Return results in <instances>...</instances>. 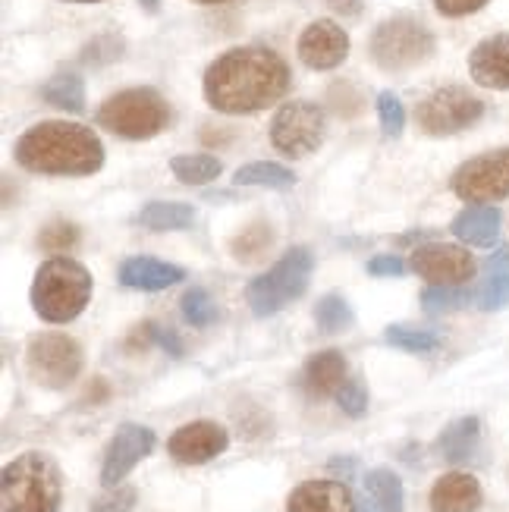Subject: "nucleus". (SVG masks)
<instances>
[{
    "label": "nucleus",
    "instance_id": "9d476101",
    "mask_svg": "<svg viewBox=\"0 0 509 512\" xmlns=\"http://www.w3.org/2000/svg\"><path fill=\"white\" fill-rule=\"evenodd\" d=\"M324 110L312 101H290L277 110L271 123V142L286 158H305L324 142Z\"/></svg>",
    "mask_w": 509,
    "mask_h": 512
},
{
    "label": "nucleus",
    "instance_id": "6ab92c4d",
    "mask_svg": "<svg viewBox=\"0 0 509 512\" xmlns=\"http://www.w3.org/2000/svg\"><path fill=\"white\" fill-rule=\"evenodd\" d=\"M481 506V484L469 472H450L431 487V512H475Z\"/></svg>",
    "mask_w": 509,
    "mask_h": 512
},
{
    "label": "nucleus",
    "instance_id": "7c9ffc66",
    "mask_svg": "<svg viewBox=\"0 0 509 512\" xmlns=\"http://www.w3.org/2000/svg\"><path fill=\"white\" fill-rule=\"evenodd\" d=\"M475 296L469 289H459V286H428L422 293V305L428 315H444V311H456L462 305H469Z\"/></svg>",
    "mask_w": 509,
    "mask_h": 512
},
{
    "label": "nucleus",
    "instance_id": "c03bdc74",
    "mask_svg": "<svg viewBox=\"0 0 509 512\" xmlns=\"http://www.w3.org/2000/svg\"><path fill=\"white\" fill-rule=\"evenodd\" d=\"M76 4H98V0H76Z\"/></svg>",
    "mask_w": 509,
    "mask_h": 512
},
{
    "label": "nucleus",
    "instance_id": "aec40b11",
    "mask_svg": "<svg viewBox=\"0 0 509 512\" xmlns=\"http://www.w3.org/2000/svg\"><path fill=\"white\" fill-rule=\"evenodd\" d=\"M302 384H305L308 396H315V399L337 396L340 387L346 384V359H343V352L324 349V352L312 355V359L305 362Z\"/></svg>",
    "mask_w": 509,
    "mask_h": 512
},
{
    "label": "nucleus",
    "instance_id": "ddd939ff",
    "mask_svg": "<svg viewBox=\"0 0 509 512\" xmlns=\"http://www.w3.org/2000/svg\"><path fill=\"white\" fill-rule=\"evenodd\" d=\"M154 443H158V437H154L151 428H145V425H120L114 440H110L107 453H104L101 484L104 487H117L154 450Z\"/></svg>",
    "mask_w": 509,
    "mask_h": 512
},
{
    "label": "nucleus",
    "instance_id": "4be33fe9",
    "mask_svg": "<svg viewBox=\"0 0 509 512\" xmlns=\"http://www.w3.org/2000/svg\"><path fill=\"white\" fill-rule=\"evenodd\" d=\"M475 302L481 311H500L509 305V252L500 249L484 264V277L475 289Z\"/></svg>",
    "mask_w": 509,
    "mask_h": 512
},
{
    "label": "nucleus",
    "instance_id": "20e7f679",
    "mask_svg": "<svg viewBox=\"0 0 509 512\" xmlns=\"http://www.w3.org/2000/svg\"><path fill=\"white\" fill-rule=\"evenodd\" d=\"M60 469L48 453H22L4 465L0 500L4 512H57L60 506Z\"/></svg>",
    "mask_w": 509,
    "mask_h": 512
},
{
    "label": "nucleus",
    "instance_id": "ea45409f",
    "mask_svg": "<svg viewBox=\"0 0 509 512\" xmlns=\"http://www.w3.org/2000/svg\"><path fill=\"white\" fill-rule=\"evenodd\" d=\"M151 330H154V340H158L164 349H170V355H183V346H180V340H176V333L158 330V327H151Z\"/></svg>",
    "mask_w": 509,
    "mask_h": 512
},
{
    "label": "nucleus",
    "instance_id": "58836bf2",
    "mask_svg": "<svg viewBox=\"0 0 509 512\" xmlns=\"http://www.w3.org/2000/svg\"><path fill=\"white\" fill-rule=\"evenodd\" d=\"M488 0H434V7L444 13V16H469V13H475V10H481Z\"/></svg>",
    "mask_w": 509,
    "mask_h": 512
},
{
    "label": "nucleus",
    "instance_id": "2eb2a0df",
    "mask_svg": "<svg viewBox=\"0 0 509 512\" xmlns=\"http://www.w3.org/2000/svg\"><path fill=\"white\" fill-rule=\"evenodd\" d=\"M349 54V35L334 19H318L299 35V60L308 70H334Z\"/></svg>",
    "mask_w": 509,
    "mask_h": 512
},
{
    "label": "nucleus",
    "instance_id": "1a4fd4ad",
    "mask_svg": "<svg viewBox=\"0 0 509 512\" xmlns=\"http://www.w3.org/2000/svg\"><path fill=\"white\" fill-rule=\"evenodd\" d=\"M481 114H484L481 98H475L469 88H462V85H447V88H437L434 95H428L418 104V126H422L428 136H456V132L475 126Z\"/></svg>",
    "mask_w": 509,
    "mask_h": 512
},
{
    "label": "nucleus",
    "instance_id": "b1692460",
    "mask_svg": "<svg viewBox=\"0 0 509 512\" xmlns=\"http://www.w3.org/2000/svg\"><path fill=\"white\" fill-rule=\"evenodd\" d=\"M365 491L371 497V503L378 506V512H403L406 503V491L403 481L390 469H371L365 475Z\"/></svg>",
    "mask_w": 509,
    "mask_h": 512
},
{
    "label": "nucleus",
    "instance_id": "4468645a",
    "mask_svg": "<svg viewBox=\"0 0 509 512\" xmlns=\"http://www.w3.org/2000/svg\"><path fill=\"white\" fill-rule=\"evenodd\" d=\"M227 447H230V434H227V428H220L217 421H192V425L176 428L167 440L170 456L186 465L211 462Z\"/></svg>",
    "mask_w": 509,
    "mask_h": 512
},
{
    "label": "nucleus",
    "instance_id": "39448f33",
    "mask_svg": "<svg viewBox=\"0 0 509 512\" xmlns=\"http://www.w3.org/2000/svg\"><path fill=\"white\" fill-rule=\"evenodd\" d=\"M312 267H315L312 252H308V249H290L271 267V271H264L261 277H255L246 286L249 308L255 311L258 318L277 315L280 308L296 302L308 289V280H312Z\"/></svg>",
    "mask_w": 509,
    "mask_h": 512
},
{
    "label": "nucleus",
    "instance_id": "a878e982",
    "mask_svg": "<svg viewBox=\"0 0 509 512\" xmlns=\"http://www.w3.org/2000/svg\"><path fill=\"white\" fill-rule=\"evenodd\" d=\"M236 186H268V189H290L296 186V173L283 164H274V161H255V164H246L239 167L236 176H233Z\"/></svg>",
    "mask_w": 509,
    "mask_h": 512
},
{
    "label": "nucleus",
    "instance_id": "79ce46f5",
    "mask_svg": "<svg viewBox=\"0 0 509 512\" xmlns=\"http://www.w3.org/2000/svg\"><path fill=\"white\" fill-rule=\"evenodd\" d=\"M359 512H378V506H374V503H368V500H365V503H359Z\"/></svg>",
    "mask_w": 509,
    "mask_h": 512
},
{
    "label": "nucleus",
    "instance_id": "bb28decb",
    "mask_svg": "<svg viewBox=\"0 0 509 512\" xmlns=\"http://www.w3.org/2000/svg\"><path fill=\"white\" fill-rule=\"evenodd\" d=\"M41 98L60 107L70 110V114H82L85 110V85L76 73H57L48 85L41 88Z\"/></svg>",
    "mask_w": 509,
    "mask_h": 512
},
{
    "label": "nucleus",
    "instance_id": "c85d7f7f",
    "mask_svg": "<svg viewBox=\"0 0 509 512\" xmlns=\"http://www.w3.org/2000/svg\"><path fill=\"white\" fill-rule=\"evenodd\" d=\"M384 340L396 349H406V352H434L440 346V337L434 330L409 327V324H390L384 330Z\"/></svg>",
    "mask_w": 509,
    "mask_h": 512
},
{
    "label": "nucleus",
    "instance_id": "72a5a7b5",
    "mask_svg": "<svg viewBox=\"0 0 509 512\" xmlns=\"http://www.w3.org/2000/svg\"><path fill=\"white\" fill-rule=\"evenodd\" d=\"M378 117H381V132L387 139H400L406 129V110L403 101L393 92H381L378 95Z\"/></svg>",
    "mask_w": 509,
    "mask_h": 512
},
{
    "label": "nucleus",
    "instance_id": "f704fd0d",
    "mask_svg": "<svg viewBox=\"0 0 509 512\" xmlns=\"http://www.w3.org/2000/svg\"><path fill=\"white\" fill-rule=\"evenodd\" d=\"M79 242V230L73 224H66V220H54L51 227H44L38 233V246L41 249H73Z\"/></svg>",
    "mask_w": 509,
    "mask_h": 512
},
{
    "label": "nucleus",
    "instance_id": "37998d69",
    "mask_svg": "<svg viewBox=\"0 0 509 512\" xmlns=\"http://www.w3.org/2000/svg\"><path fill=\"white\" fill-rule=\"evenodd\" d=\"M195 4H227V0H195Z\"/></svg>",
    "mask_w": 509,
    "mask_h": 512
},
{
    "label": "nucleus",
    "instance_id": "a211bd4d",
    "mask_svg": "<svg viewBox=\"0 0 509 512\" xmlns=\"http://www.w3.org/2000/svg\"><path fill=\"white\" fill-rule=\"evenodd\" d=\"M183 280H186L183 267L158 261V258H148V255L126 258L120 264V283L129 286V289H145V293H158V289L176 286V283H183Z\"/></svg>",
    "mask_w": 509,
    "mask_h": 512
},
{
    "label": "nucleus",
    "instance_id": "6e6552de",
    "mask_svg": "<svg viewBox=\"0 0 509 512\" xmlns=\"http://www.w3.org/2000/svg\"><path fill=\"white\" fill-rule=\"evenodd\" d=\"M32 381L48 390H66L82 371V346L66 333H38L26 349Z\"/></svg>",
    "mask_w": 509,
    "mask_h": 512
},
{
    "label": "nucleus",
    "instance_id": "dca6fc26",
    "mask_svg": "<svg viewBox=\"0 0 509 512\" xmlns=\"http://www.w3.org/2000/svg\"><path fill=\"white\" fill-rule=\"evenodd\" d=\"M286 512H359V503L340 481H302L286 500Z\"/></svg>",
    "mask_w": 509,
    "mask_h": 512
},
{
    "label": "nucleus",
    "instance_id": "cd10ccee",
    "mask_svg": "<svg viewBox=\"0 0 509 512\" xmlns=\"http://www.w3.org/2000/svg\"><path fill=\"white\" fill-rule=\"evenodd\" d=\"M170 170L176 180L186 186H205V183L217 180L224 167H220V161L211 158V154H180V158L170 161Z\"/></svg>",
    "mask_w": 509,
    "mask_h": 512
},
{
    "label": "nucleus",
    "instance_id": "412c9836",
    "mask_svg": "<svg viewBox=\"0 0 509 512\" xmlns=\"http://www.w3.org/2000/svg\"><path fill=\"white\" fill-rule=\"evenodd\" d=\"M453 236L469 246L488 249L500 236V211L491 205H472L453 220Z\"/></svg>",
    "mask_w": 509,
    "mask_h": 512
},
{
    "label": "nucleus",
    "instance_id": "0eeeda50",
    "mask_svg": "<svg viewBox=\"0 0 509 512\" xmlns=\"http://www.w3.org/2000/svg\"><path fill=\"white\" fill-rule=\"evenodd\" d=\"M434 54V35L415 16H393L371 35V57L381 70H409Z\"/></svg>",
    "mask_w": 509,
    "mask_h": 512
},
{
    "label": "nucleus",
    "instance_id": "f257e3e1",
    "mask_svg": "<svg viewBox=\"0 0 509 512\" xmlns=\"http://www.w3.org/2000/svg\"><path fill=\"white\" fill-rule=\"evenodd\" d=\"M290 88V66L271 48H233L205 73V101L220 114H255L277 104Z\"/></svg>",
    "mask_w": 509,
    "mask_h": 512
},
{
    "label": "nucleus",
    "instance_id": "7ed1b4c3",
    "mask_svg": "<svg viewBox=\"0 0 509 512\" xmlns=\"http://www.w3.org/2000/svg\"><path fill=\"white\" fill-rule=\"evenodd\" d=\"M92 274L73 258H51L38 267L32 280V308L48 324L76 321L92 302Z\"/></svg>",
    "mask_w": 509,
    "mask_h": 512
},
{
    "label": "nucleus",
    "instance_id": "473e14b6",
    "mask_svg": "<svg viewBox=\"0 0 509 512\" xmlns=\"http://www.w3.org/2000/svg\"><path fill=\"white\" fill-rule=\"evenodd\" d=\"M180 308H183V318L192 327H208L217 321V305L211 302V296L205 293V289H189L180 302Z\"/></svg>",
    "mask_w": 509,
    "mask_h": 512
},
{
    "label": "nucleus",
    "instance_id": "423d86ee",
    "mask_svg": "<svg viewBox=\"0 0 509 512\" xmlns=\"http://www.w3.org/2000/svg\"><path fill=\"white\" fill-rule=\"evenodd\" d=\"M98 123L123 139H151L170 123V107L154 88H126L101 104Z\"/></svg>",
    "mask_w": 509,
    "mask_h": 512
},
{
    "label": "nucleus",
    "instance_id": "393cba45",
    "mask_svg": "<svg viewBox=\"0 0 509 512\" xmlns=\"http://www.w3.org/2000/svg\"><path fill=\"white\" fill-rule=\"evenodd\" d=\"M139 220H142V227L158 230V233L189 230L195 224V208L183 205V202H151V205L142 208Z\"/></svg>",
    "mask_w": 509,
    "mask_h": 512
},
{
    "label": "nucleus",
    "instance_id": "4c0bfd02",
    "mask_svg": "<svg viewBox=\"0 0 509 512\" xmlns=\"http://www.w3.org/2000/svg\"><path fill=\"white\" fill-rule=\"evenodd\" d=\"M368 274L371 277H403L406 264H403V258H396V255H374L368 261Z\"/></svg>",
    "mask_w": 509,
    "mask_h": 512
},
{
    "label": "nucleus",
    "instance_id": "9b49d317",
    "mask_svg": "<svg viewBox=\"0 0 509 512\" xmlns=\"http://www.w3.org/2000/svg\"><path fill=\"white\" fill-rule=\"evenodd\" d=\"M450 186L462 202L472 205L500 202V198L509 195V148H497L466 161L453 173Z\"/></svg>",
    "mask_w": 509,
    "mask_h": 512
},
{
    "label": "nucleus",
    "instance_id": "f8f14e48",
    "mask_svg": "<svg viewBox=\"0 0 509 512\" xmlns=\"http://www.w3.org/2000/svg\"><path fill=\"white\" fill-rule=\"evenodd\" d=\"M412 271L425 277L431 286H462L475 277V258L462 246H444V242H431L412 255Z\"/></svg>",
    "mask_w": 509,
    "mask_h": 512
},
{
    "label": "nucleus",
    "instance_id": "2f4dec72",
    "mask_svg": "<svg viewBox=\"0 0 509 512\" xmlns=\"http://www.w3.org/2000/svg\"><path fill=\"white\" fill-rule=\"evenodd\" d=\"M271 249V227L268 224H252L233 239V255L239 261H255L261 252Z\"/></svg>",
    "mask_w": 509,
    "mask_h": 512
},
{
    "label": "nucleus",
    "instance_id": "e433bc0d",
    "mask_svg": "<svg viewBox=\"0 0 509 512\" xmlns=\"http://www.w3.org/2000/svg\"><path fill=\"white\" fill-rule=\"evenodd\" d=\"M136 506V487H120L92 500V512H129Z\"/></svg>",
    "mask_w": 509,
    "mask_h": 512
},
{
    "label": "nucleus",
    "instance_id": "c9c22d12",
    "mask_svg": "<svg viewBox=\"0 0 509 512\" xmlns=\"http://www.w3.org/2000/svg\"><path fill=\"white\" fill-rule=\"evenodd\" d=\"M337 403H340V409H343L346 415L359 418V415H365V409H368V390L362 387V381H346V384L340 387V393H337Z\"/></svg>",
    "mask_w": 509,
    "mask_h": 512
},
{
    "label": "nucleus",
    "instance_id": "c756f323",
    "mask_svg": "<svg viewBox=\"0 0 509 512\" xmlns=\"http://www.w3.org/2000/svg\"><path fill=\"white\" fill-rule=\"evenodd\" d=\"M315 321L324 333H340L352 327V308L343 296L327 293L318 305H315Z\"/></svg>",
    "mask_w": 509,
    "mask_h": 512
},
{
    "label": "nucleus",
    "instance_id": "a19ab883",
    "mask_svg": "<svg viewBox=\"0 0 509 512\" xmlns=\"http://www.w3.org/2000/svg\"><path fill=\"white\" fill-rule=\"evenodd\" d=\"M330 7L340 10V13L356 16V13H359V7H362V0H330Z\"/></svg>",
    "mask_w": 509,
    "mask_h": 512
},
{
    "label": "nucleus",
    "instance_id": "5701e85b",
    "mask_svg": "<svg viewBox=\"0 0 509 512\" xmlns=\"http://www.w3.org/2000/svg\"><path fill=\"white\" fill-rule=\"evenodd\" d=\"M478 443H481V421L475 415H469V418L453 421V425L444 434H440L437 450H440V456H444L447 462L462 465V462L475 459Z\"/></svg>",
    "mask_w": 509,
    "mask_h": 512
},
{
    "label": "nucleus",
    "instance_id": "f3484780",
    "mask_svg": "<svg viewBox=\"0 0 509 512\" xmlns=\"http://www.w3.org/2000/svg\"><path fill=\"white\" fill-rule=\"evenodd\" d=\"M469 73L484 88L509 92V35H491L469 54Z\"/></svg>",
    "mask_w": 509,
    "mask_h": 512
},
{
    "label": "nucleus",
    "instance_id": "f03ea898",
    "mask_svg": "<svg viewBox=\"0 0 509 512\" xmlns=\"http://www.w3.org/2000/svg\"><path fill=\"white\" fill-rule=\"evenodd\" d=\"M13 158L32 173L92 176L104 167V145L88 126L51 120L22 132Z\"/></svg>",
    "mask_w": 509,
    "mask_h": 512
}]
</instances>
